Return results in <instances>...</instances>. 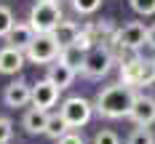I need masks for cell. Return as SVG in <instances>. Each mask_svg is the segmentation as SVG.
I'll list each match as a JSON object with an SVG mask.
<instances>
[{
    "label": "cell",
    "mask_w": 155,
    "mask_h": 144,
    "mask_svg": "<svg viewBox=\"0 0 155 144\" xmlns=\"http://www.w3.org/2000/svg\"><path fill=\"white\" fill-rule=\"evenodd\" d=\"M137 96L139 94H137L134 88L123 85V83L107 85V88L99 91L96 101H94V110L99 112V115H104V117H128L131 110H134Z\"/></svg>",
    "instance_id": "6da1fadb"
},
{
    "label": "cell",
    "mask_w": 155,
    "mask_h": 144,
    "mask_svg": "<svg viewBox=\"0 0 155 144\" xmlns=\"http://www.w3.org/2000/svg\"><path fill=\"white\" fill-rule=\"evenodd\" d=\"M62 21V8L54 0H38L30 11V24L38 35H51Z\"/></svg>",
    "instance_id": "7a4b0ae2"
},
{
    "label": "cell",
    "mask_w": 155,
    "mask_h": 144,
    "mask_svg": "<svg viewBox=\"0 0 155 144\" xmlns=\"http://www.w3.org/2000/svg\"><path fill=\"white\" fill-rule=\"evenodd\" d=\"M155 80V67L153 62H144V59H126L120 64V83L128 88H139V85H150Z\"/></svg>",
    "instance_id": "3957f363"
},
{
    "label": "cell",
    "mask_w": 155,
    "mask_h": 144,
    "mask_svg": "<svg viewBox=\"0 0 155 144\" xmlns=\"http://www.w3.org/2000/svg\"><path fill=\"white\" fill-rule=\"evenodd\" d=\"M59 115L67 120V126H70V128H80V126H86V123L91 120L94 104L88 101V99H83V96H70V99H64V101H62Z\"/></svg>",
    "instance_id": "277c9868"
},
{
    "label": "cell",
    "mask_w": 155,
    "mask_h": 144,
    "mask_svg": "<svg viewBox=\"0 0 155 144\" xmlns=\"http://www.w3.org/2000/svg\"><path fill=\"white\" fill-rule=\"evenodd\" d=\"M147 32H150V27H144L142 21H131V24H126L120 30H115L112 43L118 48H126V51H137V48H142L147 43Z\"/></svg>",
    "instance_id": "5b68a950"
},
{
    "label": "cell",
    "mask_w": 155,
    "mask_h": 144,
    "mask_svg": "<svg viewBox=\"0 0 155 144\" xmlns=\"http://www.w3.org/2000/svg\"><path fill=\"white\" fill-rule=\"evenodd\" d=\"M59 53H62V48L51 35H38L32 40V46L27 48V59L32 64H51Z\"/></svg>",
    "instance_id": "8992f818"
},
{
    "label": "cell",
    "mask_w": 155,
    "mask_h": 144,
    "mask_svg": "<svg viewBox=\"0 0 155 144\" xmlns=\"http://www.w3.org/2000/svg\"><path fill=\"white\" fill-rule=\"evenodd\" d=\"M112 67V53L110 48L104 46H96L86 53V64H83V75L86 78H104Z\"/></svg>",
    "instance_id": "52a82bcc"
},
{
    "label": "cell",
    "mask_w": 155,
    "mask_h": 144,
    "mask_svg": "<svg viewBox=\"0 0 155 144\" xmlns=\"http://www.w3.org/2000/svg\"><path fill=\"white\" fill-rule=\"evenodd\" d=\"M3 99L8 107H27L32 101V85L24 83V80H16V83H8L5 91H3Z\"/></svg>",
    "instance_id": "ba28073f"
},
{
    "label": "cell",
    "mask_w": 155,
    "mask_h": 144,
    "mask_svg": "<svg viewBox=\"0 0 155 144\" xmlns=\"http://www.w3.org/2000/svg\"><path fill=\"white\" fill-rule=\"evenodd\" d=\"M59 101V88L51 80H40L38 85H32V104L38 110H48Z\"/></svg>",
    "instance_id": "9c48e42d"
},
{
    "label": "cell",
    "mask_w": 155,
    "mask_h": 144,
    "mask_svg": "<svg viewBox=\"0 0 155 144\" xmlns=\"http://www.w3.org/2000/svg\"><path fill=\"white\" fill-rule=\"evenodd\" d=\"M137 126H144L150 128L155 123V99L153 96H137V101H134V110L128 115Z\"/></svg>",
    "instance_id": "30bf717a"
},
{
    "label": "cell",
    "mask_w": 155,
    "mask_h": 144,
    "mask_svg": "<svg viewBox=\"0 0 155 144\" xmlns=\"http://www.w3.org/2000/svg\"><path fill=\"white\" fill-rule=\"evenodd\" d=\"M38 37V32L32 30L30 21H16L14 30L8 32V46L19 48V51H27V48L32 46V40Z\"/></svg>",
    "instance_id": "8fae6325"
},
{
    "label": "cell",
    "mask_w": 155,
    "mask_h": 144,
    "mask_svg": "<svg viewBox=\"0 0 155 144\" xmlns=\"http://www.w3.org/2000/svg\"><path fill=\"white\" fill-rule=\"evenodd\" d=\"M24 67V51L14 46L0 48V75H16Z\"/></svg>",
    "instance_id": "7c38bea8"
},
{
    "label": "cell",
    "mask_w": 155,
    "mask_h": 144,
    "mask_svg": "<svg viewBox=\"0 0 155 144\" xmlns=\"http://www.w3.org/2000/svg\"><path fill=\"white\" fill-rule=\"evenodd\" d=\"M75 75H78L75 69H70L67 64L56 62V64H51V67H48V78H46V80H51L59 91H64V88H70V85H72Z\"/></svg>",
    "instance_id": "4fadbf2b"
},
{
    "label": "cell",
    "mask_w": 155,
    "mask_h": 144,
    "mask_svg": "<svg viewBox=\"0 0 155 144\" xmlns=\"http://www.w3.org/2000/svg\"><path fill=\"white\" fill-rule=\"evenodd\" d=\"M48 117H51V115H48L46 110H38V107H32V110L24 115L21 126H24V131H27V133H46Z\"/></svg>",
    "instance_id": "5bb4252c"
},
{
    "label": "cell",
    "mask_w": 155,
    "mask_h": 144,
    "mask_svg": "<svg viewBox=\"0 0 155 144\" xmlns=\"http://www.w3.org/2000/svg\"><path fill=\"white\" fill-rule=\"evenodd\" d=\"M78 35H80V27H78L75 21H64V19L59 21V27H56V30L51 32V37H54V40L59 43V48H67V46H72Z\"/></svg>",
    "instance_id": "9a60e30c"
},
{
    "label": "cell",
    "mask_w": 155,
    "mask_h": 144,
    "mask_svg": "<svg viewBox=\"0 0 155 144\" xmlns=\"http://www.w3.org/2000/svg\"><path fill=\"white\" fill-rule=\"evenodd\" d=\"M59 62L67 64V67H70V69H75V72H83L86 51H80L78 46H67V48H62V53H59Z\"/></svg>",
    "instance_id": "2e32d148"
},
{
    "label": "cell",
    "mask_w": 155,
    "mask_h": 144,
    "mask_svg": "<svg viewBox=\"0 0 155 144\" xmlns=\"http://www.w3.org/2000/svg\"><path fill=\"white\" fill-rule=\"evenodd\" d=\"M64 133H70V126H67V120H64L62 115H51L48 117V128H46V136H51V139H62Z\"/></svg>",
    "instance_id": "e0dca14e"
},
{
    "label": "cell",
    "mask_w": 155,
    "mask_h": 144,
    "mask_svg": "<svg viewBox=\"0 0 155 144\" xmlns=\"http://www.w3.org/2000/svg\"><path fill=\"white\" fill-rule=\"evenodd\" d=\"M126 144H155V133L150 128H144V126H137L131 131V136H128Z\"/></svg>",
    "instance_id": "ac0fdd59"
},
{
    "label": "cell",
    "mask_w": 155,
    "mask_h": 144,
    "mask_svg": "<svg viewBox=\"0 0 155 144\" xmlns=\"http://www.w3.org/2000/svg\"><path fill=\"white\" fill-rule=\"evenodd\" d=\"M14 14H11V8H5V5H0V37H8V32L14 30Z\"/></svg>",
    "instance_id": "d6986e66"
},
{
    "label": "cell",
    "mask_w": 155,
    "mask_h": 144,
    "mask_svg": "<svg viewBox=\"0 0 155 144\" xmlns=\"http://www.w3.org/2000/svg\"><path fill=\"white\" fill-rule=\"evenodd\" d=\"M102 5V0H72V8H75L78 14H94L96 8Z\"/></svg>",
    "instance_id": "ffe728a7"
},
{
    "label": "cell",
    "mask_w": 155,
    "mask_h": 144,
    "mask_svg": "<svg viewBox=\"0 0 155 144\" xmlns=\"http://www.w3.org/2000/svg\"><path fill=\"white\" fill-rule=\"evenodd\" d=\"M131 8L142 16H150L155 14V0H131Z\"/></svg>",
    "instance_id": "44dd1931"
},
{
    "label": "cell",
    "mask_w": 155,
    "mask_h": 144,
    "mask_svg": "<svg viewBox=\"0 0 155 144\" xmlns=\"http://www.w3.org/2000/svg\"><path fill=\"white\" fill-rule=\"evenodd\" d=\"M94 144H120V139H118L115 131H99L94 136Z\"/></svg>",
    "instance_id": "7402d4cb"
},
{
    "label": "cell",
    "mask_w": 155,
    "mask_h": 144,
    "mask_svg": "<svg viewBox=\"0 0 155 144\" xmlns=\"http://www.w3.org/2000/svg\"><path fill=\"white\" fill-rule=\"evenodd\" d=\"M11 136H14L11 120H8V117H0V144H8V142H11Z\"/></svg>",
    "instance_id": "603a6c76"
},
{
    "label": "cell",
    "mask_w": 155,
    "mask_h": 144,
    "mask_svg": "<svg viewBox=\"0 0 155 144\" xmlns=\"http://www.w3.org/2000/svg\"><path fill=\"white\" fill-rule=\"evenodd\" d=\"M59 144H86V142H83V136H80V133L70 131V133H64L62 139H59Z\"/></svg>",
    "instance_id": "cb8c5ba5"
},
{
    "label": "cell",
    "mask_w": 155,
    "mask_h": 144,
    "mask_svg": "<svg viewBox=\"0 0 155 144\" xmlns=\"http://www.w3.org/2000/svg\"><path fill=\"white\" fill-rule=\"evenodd\" d=\"M147 46H150V48H155V24L150 27V32H147Z\"/></svg>",
    "instance_id": "d4e9b609"
},
{
    "label": "cell",
    "mask_w": 155,
    "mask_h": 144,
    "mask_svg": "<svg viewBox=\"0 0 155 144\" xmlns=\"http://www.w3.org/2000/svg\"><path fill=\"white\" fill-rule=\"evenodd\" d=\"M153 67H155V59H153Z\"/></svg>",
    "instance_id": "484cf974"
},
{
    "label": "cell",
    "mask_w": 155,
    "mask_h": 144,
    "mask_svg": "<svg viewBox=\"0 0 155 144\" xmlns=\"http://www.w3.org/2000/svg\"><path fill=\"white\" fill-rule=\"evenodd\" d=\"M54 3H56V0H54Z\"/></svg>",
    "instance_id": "4316f807"
}]
</instances>
